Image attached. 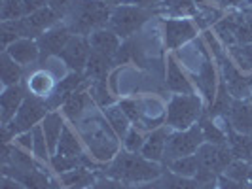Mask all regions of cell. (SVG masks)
<instances>
[{
    "label": "cell",
    "mask_w": 252,
    "mask_h": 189,
    "mask_svg": "<svg viewBox=\"0 0 252 189\" xmlns=\"http://www.w3.org/2000/svg\"><path fill=\"white\" fill-rule=\"evenodd\" d=\"M74 125L93 159L101 163H110L120 153V136L116 135L101 110H89Z\"/></svg>",
    "instance_id": "1"
},
{
    "label": "cell",
    "mask_w": 252,
    "mask_h": 189,
    "mask_svg": "<svg viewBox=\"0 0 252 189\" xmlns=\"http://www.w3.org/2000/svg\"><path fill=\"white\" fill-rule=\"evenodd\" d=\"M161 172H163V164L146 159L142 153L120 150V153L106 164L104 176L116 178V180L131 184V186H139L144 182L158 180L161 176Z\"/></svg>",
    "instance_id": "2"
},
{
    "label": "cell",
    "mask_w": 252,
    "mask_h": 189,
    "mask_svg": "<svg viewBox=\"0 0 252 189\" xmlns=\"http://www.w3.org/2000/svg\"><path fill=\"white\" fill-rule=\"evenodd\" d=\"M112 15V6L104 0H76L72 12L63 19V23L72 34L89 36L91 32L108 27Z\"/></svg>",
    "instance_id": "3"
},
{
    "label": "cell",
    "mask_w": 252,
    "mask_h": 189,
    "mask_svg": "<svg viewBox=\"0 0 252 189\" xmlns=\"http://www.w3.org/2000/svg\"><path fill=\"white\" fill-rule=\"evenodd\" d=\"M205 110L207 106L201 95H173L165 108V125L173 131H186L199 123Z\"/></svg>",
    "instance_id": "4"
},
{
    "label": "cell",
    "mask_w": 252,
    "mask_h": 189,
    "mask_svg": "<svg viewBox=\"0 0 252 189\" xmlns=\"http://www.w3.org/2000/svg\"><path fill=\"white\" fill-rule=\"evenodd\" d=\"M152 15H154V10L133 6V4H122L112 8L108 28H112L122 40H127L135 32H139L142 25H146V21L152 19Z\"/></svg>",
    "instance_id": "5"
},
{
    "label": "cell",
    "mask_w": 252,
    "mask_h": 189,
    "mask_svg": "<svg viewBox=\"0 0 252 189\" xmlns=\"http://www.w3.org/2000/svg\"><path fill=\"white\" fill-rule=\"evenodd\" d=\"M50 106L46 99L42 97H36V95H29L25 99V102L21 104L19 112L13 115V119L10 123L2 125V129H6L13 138L21 133H27V131H32L36 125H40L44 121V117L50 113Z\"/></svg>",
    "instance_id": "6"
},
{
    "label": "cell",
    "mask_w": 252,
    "mask_h": 189,
    "mask_svg": "<svg viewBox=\"0 0 252 189\" xmlns=\"http://www.w3.org/2000/svg\"><path fill=\"white\" fill-rule=\"evenodd\" d=\"M205 144V136L199 123L189 127L186 131H171L169 138H167V146H165V159L163 163L175 161L186 155H193L197 150Z\"/></svg>",
    "instance_id": "7"
},
{
    "label": "cell",
    "mask_w": 252,
    "mask_h": 189,
    "mask_svg": "<svg viewBox=\"0 0 252 189\" xmlns=\"http://www.w3.org/2000/svg\"><path fill=\"white\" fill-rule=\"evenodd\" d=\"M222 72V81L226 83L229 95L235 101H247L252 99V78L251 76H243L239 68L233 64L229 57H224L220 61H216Z\"/></svg>",
    "instance_id": "8"
},
{
    "label": "cell",
    "mask_w": 252,
    "mask_h": 189,
    "mask_svg": "<svg viewBox=\"0 0 252 189\" xmlns=\"http://www.w3.org/2000/svg\"><path fill=\"white\" fill-rule=\"evenodd\" d=\"M197 25L184 17V19H165L163 21V40L167 50H178L188 46L197 36Z\"/></svg>",
    "instance_id": "9"
},
{
    "label": "cell",
    "mask_w": 252,
    "mask_h": 189,
    "mask_svg": "<svg viewBox=\"0 0 252 189\" xmlns=\"http://www.w3.org/2000/svg\"><path fill=\"white\" fill-rule=\"evenodd\" d=\"M2 176H10L17 180L21 186L27 189H59V182L51 180L50 174L46 172L44 166L38 168H15V166H8L2 164Z\"/></svg>",
    "instance_id": "10"
},
{
    "label": "cell",
    "mask_w": 252,
    "mask_h": 189,
    "mask_svg": "<svg viewBox=\"0 0 252 189\" xmlns=\"http://www.w3.org/2000/svg\"><path fill=\"white\" fill-rule=\"evenodd\" d=\"M17 23H19L21 38H32V40H38L46 30H50L51 27H55L57 23H61V17L53 12L50 6H44V8H40L38 12L31 13L29 17L17 19Z\"/></svg>",
    "instance_id": "11"
},
{
    "label": "cell",
    "mask_w": 252,
    "mask_h": 189,
    "mask_svg": "<svg viewBox=\"0 0 252 189\" xmlns=\"http://www.w3.org/2000/svg\"><path fill=\"white\" fill-rule=\"evenodd\" d=\"M89 85H91V80L84 72H68L63 80L57 81V85L53 87V91H51L50 97L46 99V102H48L50 110H57L74 95L76 91L86 89Z\"/></svg>",
    "instance_id": "12"
},
{
    "label": "cell",
    "mask_w": 252,
    "mask_h": 189,
    "mask_svg": "<svg viewBox=\"0 0 252 189\" xmlns=\"http://www.w3.org/2000/svg\"><path fill=\"white\" fill-rule=\"evenodd\" d=\"M197 157H199L201 166H205L207 170L215 172L218 176L224 174L229 163L233 161V153L227 144H211V142H205L197 150Z\"/></svg>",
    "instance_id": "13"
},
{
    "label": "cell",
    "mask_w": 252,
    "mask_h": 189,
    "mask_svg": "<svg viewBox=\"0 0 252 189\" xmlns=\"http://www.w3.org/2000/svg\"><path fill=\"white\" fill-rule=\"evenodd\" d=\"M70 38H72V32L63 21L57 23L55 27H51L50 30H46L36 40L38 48H40V61L38 63H42V61H46L50 57H59Z\"/></svg>",
    "instance_id": "14"
},
{
    "label": "cell",
    "mask_w": 252,
    "mask_h": 189,
    "mask_svg": "<svg viewBox=\"0 0 252 189\" xmlns=\"http://www.w3.org/2000/svg\"><path fill=\"white\" fill-rule=\"evenodd\" d=\"M89 55H91V46H89L88 36H80V34H72L68 40V44L64 46L61 51L59 59L63 61L70 72H86Z\"/></svg>",
    "instance_id": "15"
},
{
    "label": "cell",
    "mask_w": 252,
    "mask_h": 189,
    "mask_svg": "<svg viewBox=\"0 0 252 189\" xmlns=\"http://www.w3.org/2000/svg\"><path fill=\"white\" fill-rule=\"evenodd\" d=\"M191 78H193V85L199 89L205 104L207 106L213 104L216 99V93H218V85H220L215 63H213V57H207L201 63V66L191 74Z\"/></svg>",
    "instance_id": "16"
},
{
    "label": "cell",
    "mask_w": 252,
    "mask_h": 189,
    "mask_svg": "<svg viewBox=\"0 0 252 189\" xmlns=\"http://www.w3.org/2000/svg\"><path fill=\"white\" fill-rule=\"evenodd\" d=\"M27 97H29V89H27L25 81L2 89V95H0V123L2 125L12 121L13 115L19 112Z\"/></svg>",
    "instance_id": "17"
},
{
    "label": "cell",
    "mask_w": 252,
    "mask_h": 189,
    "mask_svg": "<svg viewBox=\"0 0 252 189\" xmlns=\"http://www.w3.org/2000/svg\"><path fill=\"white\" fill-rule=\"evenodd\" d=\"M4 51L23 68H31L40 61V48H38V42L32 38H19Z\"/></svg>",
    "instance_id": "18"
},
{
    "label": "cell",
    "mask_w": 252,
    "mask_h": 189,
    "mask_svg": "<svg viewBox=\"0 0 252 189\" xmlns=\"http://www.w3.org/2000/svg\"><path fill=\"white\" fill-rule=\"evenodd\" d=\"M88 38L93 53H99V55L110 57V59H116L118 51L122 48V38L118 36L112 28H108V27L91 32Z\"/></svg>",
    "instance_id": "19"
},
{
    "label": "cell",
    "mask_w": 252,
    "mask_h": 189,
    "mask_svg": "<svg viewBox=\"0 0 252 189\" xmlns=\"http://www.w3.org/2000/svg\"><path fill=\"white\" fill-rule=\"evenodd\" d=\"M165 85L175 95H193L195 85L189 80V76L180 68L175 57L167 59V74H165Z\"/></svg>",
    "instance_id": "20"
},
{
    "label": "cell",
    "mask_w": 252,
    "mask_h": 189,
    "mask_svg": "<svg viewBox=\"0 0 252 189\" xmlns=\"http://www.w3.org/2000/svg\"><path fill=\"white\" fill-rule=\"evenodd\" d=\"M226 119L233 131L252 136V99L231 102Z\"/></svg>",
    "instance_id": "21"
},
{
    "label": "cell",
    "mask_w": 252,
    "mask_h": 189,
    "mask_svg": "<svg viewBox=\"0 0 252 189\" xmlns=\"http://www.w3.org/2000/svg\"><path fill=\"white\" fill-rule=\"evenodd\" d=\"M171 131H173V129L167 125H161V127H158V129H154V131H150L148 136H146V142H144V148H142L140 153H142L146 159L154 161V163L163 164L165 146H167V138H169Z\"/></svg>",
    "instance_id": "22"
},
{
    "label": "cell",
    "mask_w": 252,
    "mask_h": 189,
    "mask_svg": "<svg viewBox=\"0 0 252 189\" xmlns=\"http://www.w3.org/2000/svg\"><path fill=\"white\" fill-rule=\"evenodd\" d=\"M38 66V64H36ZM57 78L53 76L51 70H48L46 66H38L34 68L31 74L25 78V85L29 89L31 95H36V97H42V99H48L51 95L53 87L57 85Z\"/></svg>",
    "instance_id": "23"
},
{
    "label": "cell",
    "mask_w": 252,
    "mask_h": 189,
    "mask_svg": "<svg viewBox=\"0 0 252 189\" xmlns=\"http://www.w3.org/2000/svg\"><path fill=\"white\" fill-rule=\"evenodd\" d=\"M93 108H97V106H95V102H93L91 95H89V87H86L76 91L74 95L64 102L63 106H61V113L66 119H70L72 123H78Z\"/></svg>",
    "instance_id": "24"
},
{
    "label": "cell",
    "mask_w": 252,
    "mask_h": 189,
    "mask_svg": "<svg viewBox=\"0 0 252 189\" xmlns=\"http://www.w3.org/2000/svg\"><path fill=\"white\" fill-rule=\"evenodd\" d=\"M48 6L46 0H2V21H17Z\"/></svg>",
    "instance_id": "25"
},
{
    "label": "cell",
    "mask_w": 252,
    "mask_h": 189,
    "mask_svg": "<svg viewBox=\"0 0 252 189\" xmlns=\"http://www.w3.org/2000/svg\"><path fill=\"white\" fill-rule=\"evenodd\" d=\"M245 21H247V15L243 13V10H241V12H231V13H227V15H224V17L215 25L216 38H218L226 48L235 46V44H237V40H235L237 28H239Z\"/></svg>",
    "instance_id": "26"
},
{
    "label": "cell",
    "mask_w": 252,
    "mask_h": 189,
    "mask_svg": "<svg viewBox=\"0 0 252 189\" xmlns=\"http://www.w3.org/2000/svg\"><path fill=\"white\" fill-rule=\"evenodd\" d=\"M99 176H102L101 172H93L86 166H78L59 174V184L64 189H88L99 180Z\"/></svg>",
    "instance_id": "27"
},
{
    "label": "cell",
    "mask_w": 252,
    "mask_h": 189,
    "mask_svg": "<svg viewBox=\"0 0 252 189\" xmlns=\"http://www.w3.org/2000/svg\"><path fill=\"white\" fill-rule=\"evenodd\" d=\"M154 12L161 13L167 19H184V17H191L197 13V4L195 0H161Z\"/></svg>",
    "instance_id": "28"
},
{
    "label": "cell",
    "mask_w": 252,
    "mask_h": 189,
    "mask_svg": "<svg viewBox=\"0 0 252 189\" xmlns=\"http://www.w3.org/2000/svg\"><path fill=\"white\" fill-rule=\"evenodd\" d=\"M40 127H42L44 136L48 140V148H50L51 155H55L57 144H59V138H61V133H63V129H64V115L61 112L51 110V112L44 117V121L40 123Z\"/></svg>",
    "instance_id": "29"
},
{
    "label": "cell",
    "mask_w": 252,
    "mask_h": 189,
    "mask_svg": "<svg viewBox=\"0 0 252 189\" xmlns=\"http://www.w3.org/2000/svg\"><path fill=\"white\" fill-rule=\"evenodd\" d=\"M23 76L25 70L19 63H15L12 57L4 51L0 55V80H2V85L4 87H12L23 81Z\"/></svg>",
    "instance_id": "30"
},
{
    "label": "cell",
    "mask_w": 252,
    "mask_h": 189,
    "mask_svg": "<svg viewBox=\"0 0 252 189\" xmlns=\"http://www.w3.org/2000/svg\"><path fill=\"white\" fill-rule=\"evenodd\" d=\"M55 153H57V155H64V157H78V155L84 153V142H82L80 135L76 133L74 129L64 125Z\"/></svg>",
    "instance_id": "31"
},
{
    "label": "cell",
    "mask_w": 252,
    "mask_h": 189,
    "mask_svg": "<svg viewBox=\"0 0 252 189\" xmlns=\"http://www.w3.org/2000/svg\"><path fill=\"white\" fill-rule=\"evenodd\" d=\"M114 66H116V61H114V59L91 51L88 66H86V72H84V74L88 76L89 80H93V81H95V80H106Z\"/></svg>",
    "instance_id": "32"
},
{
    "label": "cell",
    "mask_w": 252,
    "mask_h": 189,
    "mask_svg": "<svg viewBox=\"0 0 252 189\" xmlns=\"http://www.w3.org/2000/svg\"><path fill=\"white\" fill-rule=\"evenodd\" d=\"M101 112L104 113V117L108 119V123L112 125V129L116 131V135H118L120 138H124V136L127 135V131L133 127L131 119L126 115V112L122 110L120 104H112V106L104 108V110H101Z\"/></svg>",
    "instance_id": "33"
},
{
    "label": "cell",
    "mask_w": 252,
    "mask_h": 189,
    "mask_svg": "<svg viewBox=\"0 0 252 189\" xmlns=\"http://www.w3.org/2000/svg\"><path fill=\"white\" fill-rule=\"evenodd\" d=\"M163 164L169 170H173V172H177V174L186 178H195L197 172H199V168H201L197 153L186 155V157H180V159H175V161H169V163H163Z\"/></svg>",
    "instance_id": "34"
},
{
    "label": "cell",
    "mask_w": 252,
    "mask_h": 189,
    "mask_svg": "<svg viewBox=\"0 0 252 189\" xmlns=\"http://www.w3.org/2000/svg\"><path fill=\"white\" fill-rule=\"evenodd\" d=\"M159 186L161 189H197L199 184L195 178H186V176H180L177 172L169 170L167 166L163 164V172L159 176Z\"/></svg>",
    "instance_id": "35"
},
{
    "label": "cell",
    "mask_w": 252,
    "mask_h": 189,
    "mask_svg": "<svg viewBox=\"0 0 252 189\" xmlns=\"http://www.w3.org/2000/svg\"><path fill=\"white\" fill-rule=\"evenodd\" d=\"M226 51L241 72H252V44H235Z\"/></svg>",
    "instance_id": "36"
},
{
    "label": "cell",
    "mask_w": 252,
    "mask_h": 189,
    "mask_svg": "<svg viewBox=\"0 0 252 189\" xmlns=\"http://www.w3.org/2000/svg\"><path fill=\"white\" fill-rule=\"evenodd\" d=\"M222 17H224L222 8H216V6H211V4H203V6H197V13L193 15V23L197 25V28L207 30L209 27H215Z\"/></svg>",
    "instance_id": "37"
},
{
    "label": "cell",
    "mask_w": 252,
    "mask_h": 189,
    "mask_svg": "<svg viewBox=\"0 0 252 189\" xmlns=\"http://www.w3.org/2000/svg\"><path fill=\"white\" fill-rule=\"evenodd\" d=\"M199 127L203 131V136L205 142H211V144H227V135L224 131V127L218 125L216 119L209 117L207 113L199 119Z\"/></svg>",
    "instance_id": "38"
},
{
    "label": "cell",
    "mask_w": 252,
    "mask_h": 189,
    "mask_svg": "<svg viewBox=\"0 0 252 189\" xmlns=\"http://www.w3.org/2000/svg\"><path fill=\"white\" fill-rule=\"evenodd\" d=\"M89 95H91V99L95 102V106L97 108H108V106H112L114 104V97L110 95V91L106 87V80H91V85H89Z\"/></svg>",
    "instance_id": "39"
},
{
    "label": "cell",
    "mask_w": 252,
    "mask_h": 189,
    "mask_svg": "<svg viewBox=\"0 0 252 189\" xmlns=\"http://www.w3.org/2000/svg\"><path fill=\"white\" fill-rule=\"evenodd\" d=\"M32 136H34V142H32V155L36 157L40 163H50L51 151H50V148H48V140L44 136L42 127L36 125L32 129Z\"/></svg>",
    "instance_id": "40"
},
{
    "label": "cell",
    "mask_w": 252,
    "mask_h": 189,
    "mask_svg": "<svg viewBox=\"0 0 252 189\" xmlns=\"http://www.w3.org/2000/svg\"><path fill=\"white\" fill-rule=\"evenodd\" d=\"M251 168H252L251 163L241 161V159H233V161L229 163V166L226 168L224 176L231 178V180H235V182H239V184H249Z\"/></svg>",
    "instance_id": "41"
},
{
    "label": "cell",
    "mask_w": 252,
    "mask_h": 189,
    "mask_svg": "<svg viewBox=\"0 0 252 189\" xmlns=\"http://www.w3.org/2000/svg\"><path fill=\"white\" fill-rule=\"evenodd\" d=\"M50 164L57 174H63V172H68L72 168L82 166V155H78V157H64V155H57L55 153V155H51Z\"/></svg>",
    "instance_id": "42"
},
{
    "label": "cell",
    "mask_w": 252,
    "mask_h": 189,
    "mask_svg": "<svg viewBox=\"0 0 252 189\" xmlns=\"http://www.w3.org/2000/svg\"><path fill=\"white\" fill-rule=\"evenodd\" d=\"M144 142H146V136L140 133L137 127L133 125L129 131H127V135L122 138V144H124V150L127 151H133V153H140L142 148H144Z\"/></svg>",
    "instance_id": "43"
},
{
    "label": "cell",
    "mask_w": 252,
    "mask_h": 189,
    "mask_svg": "<svg viewBox=\"0 0 252 189\" xmlns=\"http://www.w3.org/2000/svg\"><path fill=\"white\" fill-rule=\"evenodd\" d=\"M0 38H2V46L4 50L13 44L15 40L21 38V32H19V23L17 21H2L0 25Z\"/></svg>",
    "instance_id": "44"
},
{
    "label": "cell",
    "mask_w": 252,
    "mask_h": 189,
    "mask_svg": "<svg viewBox=\"0 0 252 189\" xmlns=\"http://www.w3.org/2000/svg\"><path fill=\"white\" fill-rule=\"evenodd\" d=\"M120 106H122V110L126 112V115L131 119V123L137 127L140 121V106H139V101L137 99H124V101L118 102Z\"/></svg>",
    "instance_id": "45"
},
{
    "label": "cell",
    "mask_w": 252,
    "mask_h": 189,
    "mask_svg": "<svg viewBox=\"0 0 252 189\" xmlns=\"http://www.w3.org/2000/svg\"><path fill=\"white\" fill-rule=\"evenodd\" d=\"M88 189H133L131 184H126V182H120L116 178L110 176H99V180Z\"/></svg>",
    "instance_id": "46"
},
{
    "label": "cell",
    "mask_w": 252,
    "mask_h": 189,
    "mask_svg": "<svg viewBox=\"0 0 252 189\" xmlns=\"http://www.w3.org/2000/svg\"><path fill=\"white\" fill-rule=\"evenodd\" d=\"M46 2H48V6H50L51 10L61 17V21L72 12V8H74L76 4V0H46Z\"/></svg>",
    "instance_id": "47"
},
{
    "label": "cell",
    "mask_w": 252,
    "mask_h": 189,
    "mask_svg": "<svg viewBox=\"0 0 252 189\" xmlns=\"http://www.w3.org/2000/svg\"><path fill=\"white\" fill-rule=\"evenodd\" d=\"M235 40H237V44H252V21L247 19V21L237 28Z\"/></svg>",
    "instance_id": "48"
},
{
    "label": "cell",
    "mask_w": 252,
    "mask_h": 189,
    "mask_svg": "<svg viewBox=\"0 0 252 189\" xmlns=\"http://www.w3.org/2000/svg\"><path fill=\"white\" fill-rule=\"evenodd\" d=\"M32 142H34V136H32V131H27V133H21L13 138V144H17L19 148H23L25 151H31L32 153Z\"/></svg>",
    "instance_id": "49"
},
{
    "label": "cell",
    "mask_w": 252,
    "mask_h": 189,
    "mask_svg": "<svg viewBox=\"0 0 252 189\" xmlns=\"http://www.w3.org/2000/svg\"><path fill=\"white\" fill-rule=\"evenodd\" d=\"M216 189H245V184H239L231 178L220 174L218 176V182H216Z\"/></svg>",
    "instance_id": "50"
},
{
    "label": "cell",
    "mask_w": 252,
    "mask_h": 189,
    "mask_svg": "<svg viewBox=\"0 0 252 189\" xmlns=\"http://www.w3.org/2000/svg\"><path fill=\"white\" fill-rule=\"evenodd\" d=\"M161 0H127L126 4H133V6H140V8H148V10H154Z\"/></svg>",
    "instance_id": "51"
},
{
    "label": "cell",
    "mask_w": 252,
    "mask_h": 189,
    "mask_svg": "<svg viewBox=\"0 0 252 189\" xmlns=\"http://www.w3.org/2000/svg\"><path fill=\"white\" fill-rule=\"evenodd\" d=\"M2 189H27L25 186H21L17 180H13L10 176L2 178Z\"/></svg>",
    "instance_id": "52"
},
{
    "label": "cell",
    "mask_w": 252,
    "mask_h": 189,
    "mask_svg": "<svg viewBox=\"0 0 252 189\" xmlns=\"http://www.w3.org/2000/svg\"><path fill=\"white\" fill-rule=\"evenodd\" d=\"M220 4V8H237V6H243L245 0H216Z\"/></svg>",
    "instance_id": "53"
},
{
    "label": "cell",
    "mask_w": 252,
    "mask_h": 189,
    "mask_svg": "<svg viewBox=\"0 0 252 189\" xmlns=\"http://www.w3.org/2000/svg\"><path fill=\"white\" fill-rule=\"evenodd\" d=\"M133 189H161V186H159V178L154 180V182H144V184H139V186H133Z\"/></svg>",
    "instance_id": "54"
},
{
    "label": "cell",
    "mask_w": 252,
    "mask_h": 189,
    "mask_svg": "<svg viewBox=\"0 0 252 189\" xmlns=\"http://www.w3.org/2000/svg\"><path fill=\"white\" fill-rule=\"evenodd\" d=\"M108 6H112V8H116V6H122V4H126L127 0H104Z\"/></svg>",
    "instance_id": "55"
},
{
    "label": "cell",
    "mask_w": 252,
    "mask_h": 189,
    "mask_svg": "<svg viewBox=\"0 0 252 189\" xmlns=\"http://www.w3.org/2000/svg\"><path fill=\"white\" fill-rule=\"evenodd\" d=\"M243 13L247 15V19H249V21H252V10H245V8H243Z\"/></svg>",
    "instance_id": "56"
},
{
    "label": "cell",
    "mask_w": 252,
    "mask_h": 189,
    "mask_svg": "<svg viewBox=\"0 0 252 189\" xmlns=\"http://www.w3.org/2000/svg\"><path fill=\"white\" fill-rule=\"evenodd\" d=\"M207 2H211V0H195L197 6H203V4H207Z\"/></svg>",
    "instance_id": "57"
},
{
    "label": "cell",
    "mask_w": 252,
    "mask_h": 189,
    "mask_svg": "<svg viewBox=\"0 0 252 189\" xmlns=\"http://www.w3.org/2000/svg\"><path fill=\"white\" fill-rule=\"evenodd\" d=\"M197 189H216V188H211V186H199Z\"/></svg>",
    "instance_id": "58"
},
{
    "label": "cell",
    "mask_w": 252,
    "mask_h": 189,
    "mask_svg": "<svg viewBox=\"0 0 252 189\" xmlns=\"http://www.w3.org/2000/svg\"><path fill=\"white\" fill-rule=\"evenodd\" d=\"M245 189H252V184L249 182V184H245Z\"/></svg>",
    "instance_id": "59"
},
{
    "label": "cell",
    "mask_w": 252,
    "mask_h": 189,
    "mask_svg": "<svg viewBox=\"0 0 252 189\" xmlns=\"http://www.w3.org/2000/svg\"><path fill=\"white\" fill-rule=\"evenodd\" d=\"M249 182L252 184V168H251V178H249Z\"/></svg>",
    "instance_id": "60"
}]
</instances>
